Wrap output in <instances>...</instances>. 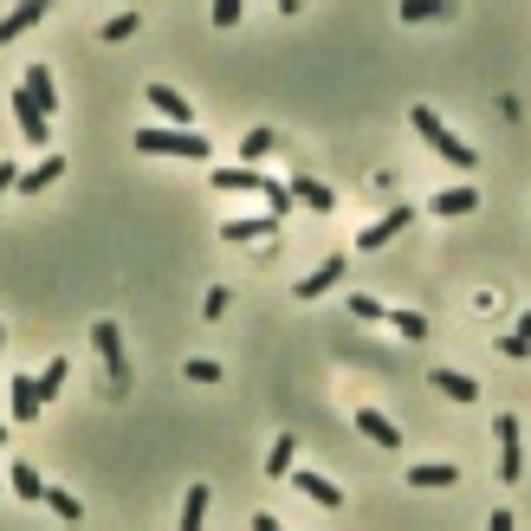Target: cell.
<instances>
[{
  "mask_svg": "<svg viewBox=\"0 0 531 531\" xmlns=\"http://www.w3.org/2000/svg\"><path fill=\"white\" fill-rule=\"evenodd\" d=\"M136 149H143V156H175V162H208L214 156L208 136L175 130V124H143V130H136Z\"/></svg>",
  "mask_w": 531,
  "mask_h": 531,
  "instance_id": "6da1fadb",
  "label": "cell"
},
{
  "mask_svg": "<svg viewBox=\"0 0 531 531\" xmlns=\"http://www.w3.org/2000/svg\"><path fill=\"white\" fill-rule=\"evenodd\" d=\"M408 124H415V136H428V149H434V156H447L454 169H480V149H473L467 136H454V130H447L441 117L428 111V104H415V111H408Z\"/></svg>",
  "mask_w": 531,
  "mask_h": 531,
  "instance_id": "7a4b0ae2",
  "label": "cell"
},
{
  "mask_svg": "<svg viewBox=\"0 0 531 531\" xmlns=\"http://www.w3.org/2000/svg\"><path fill=\"white\" fill-rule=\"evenodd\" d=\"M91 344H98L104 370H111V396H124V389H130V357H124V331H117L111 318H98V324H91Z\"/></svg>",
  "mask_w": 531,
  "mask_h": 531,
  "instance_id": "3957f363",
  "label": "cell"
},
{
  "mask_svg": "<svg viewBox=\"0 0 531 531\" xmlns=\"http://www.w3.org/2000/svg\"><path fill=\"white\" fill-rule=\"evenodd\" d=\"M13 124H20V136H26L33 149H46V143H52V117L33 104V91H26V85H13Z\"/></svg>",
  "mask_w": 531,
  "mask_h": 531,
  "instance_id": "277c9868",
  "label": "cell"
},
{
  "mask_svg": "<svg viewBox=\"0 0 531 531\" xmlns=\"http://www.w3.org/2000/svg\"><path fill=\"white\" fill-rule=\"evenodd\" d=\"M493 447H499V480H519L525 473V454H519V415H499L493 421Z\"/></svg>",
  "mask_w": 531,
  "mask_h": 531,
  "instance_id": "5b68a950",
  "label": "cell"
},
{
  "mask_svg": "<svg viewBox=\"0 0 531 531\" xmlns=\"http://www.w3.org/2000/svg\"><path fill=\"white\" fill-rule=\"evenodd\" d=\"M408 221H415V208H402V201H396V208H389L376 227H363V240H357V247H363V253H383L396 234H408Z\"/></svg>",
  "mask_w": 531,
  "mask_h": 531,
  "instance_id": "8992f818",
  "label": "cell"
},
{
  "mask_svg": "<svg viewBox=\"0 0 531 531\" xmlns=\"http://www.w3.org/2000/svg\"><path fill=\"white\" fill-rule=\"evenodd\" d=\"M357 434L376 441V447H389V454H402V428L383 415V408H357Z\"/></svg>",
  "mask_w": 531,
  "mask_h": 531,
  "instance_id": "52a82bcc",
  "label": "cell"
},
{
  "mask_svg": "<svg viewBox=\"0 0 531 531\" xmlns=\"http://www.w3.org/2000/svg\"><path fill=\"white\" fill-rule=\"evenodd\" d=\"M149 111L156 117H169L175 130H195V111H188V98L175 85H149Z\"/></svg>",
  "mask_w": 531,
  "mask_h": 531,
  "instance_id": "ba28073f",
  "label": "cell"
},
{
  "mask_svg": "<svg viewBox=\"0 0 531 531\" xmlns=\"http://www.w3.org/2000/svg\"><path fill=\"white\" fill-rule=\"evenodd\" d=\"M408 486H415V493H454V486H460V467H454V460H447V467H441V460H428V467H408Z\"/></svg>",
  "mask_w": 531,
  "mask_h": 531,
  "instance_id": "9c48e42d",
  "label": "cell"
},
{
  "mask_svg": "<svg viewBox=\"0 0 531 531\" xmlns=\"http://www.w3.org/2000/svg\"><path fill=\"white\" fill-rule=\"evenodd\" d=\"M331 285H344V253H331V260H324V266H311L305 279L292 285V292H298V298H324V292H331Z\"/></svg>",
  "mask_w": 531,
  "mask_h": 531,
  "instance_id": "30bf717a",
  "label": "cell"
},
{
  "mask_svg": "<svg viewBox=\"0 0 531 531\" xmlns=\"http://www.w3.org/2000/svg\"><path fill=\"white\" fill-rule=\"evenodd\" d=\"M7 486L26 499V506H46V493H52V486L39 480V467H33V460H13V467H7Z\"/></svg>",
  "mask_w": 531,
  "mask_h": 531,
  "instance_id": "8fae6325",
  "label": "cell"
},
{
  "mask_svg": "<svg viewBox=\"0 0 531 531\" xmlns=\"http://www.w3.org/2000/svg\"><path fill=\"white\" fill-rule=\"evenodd\" d=\"M214 188H227V195H266V175L247 169V162H234V169H214Z\"/></svg>",
  "mask_w": 531,
  "mask_h": 531,
  "instance_id": "7c38bea8",
  "label": "cell"
},
{
  "mask_svg": "<svg viewBox=\"0 0 531 531\" xmlns=\"http://www.w3.org/2000/svg\"><path fill=\"white\" fill-rule=\"evenodd\" d=\"M428 208L441 214V221H460V214H473V208H480V188H441V195H434Z\"/></svg>",
  "mask_w": 531,
  "mask_h": 531,
  "instance_id": "4fadbf2b",
  "label": "cell"
},
{
  "mask_svg": "<svg viewBox=\"0 0 531 531\" xmlns=\"http://www.w3.org/2000/svg\"><path fill=\"white\" fill-rule=\"evenodd\" d=\"M39 13H46V0H20V7H13L7 20H0V46H13L20 33H33V26H39Z\"/></svg>",
  "mask_w": 531,
  "mask_h": 531,
  "instance_id": "5bb4252c",
  "label": "cell"
},
{
  "mask_svg": "<svg viewBox=\"0 0 531 531\" xmlns=\"http://www.w3.org/2000/svg\"><path fill=\"white\" fill-rule=\"evenodd\" d=\"M272 234H279V214H253V221H227L221 227V240H234V247L240 240H272Z\"/></svg>",
  "mask_w": 531,
  "mask_h": 531,
  "instance_id": "9a60e30c",
  "label": "cell"
},
{
  "mask_svg": "<svg viewBox=\"0 0 531 531\" xmlns=\"http://www.w3.org/2000/svg\"><path fill=\"white\" fill-rule=\"evenodd\" d=\"M428 383H434V389H441V396H447V402H480V383H473V376H460V370H434V376H428Z\"/></svg>",
  "mask_w": 531,
  "mask_h": 531,
  "instance_id": "2e32d148",
  "label": "cell"
},
{
  "mask_svg": "<svg viewBox=\"0 0 531 531\" xmlns=\"http://www.w3.org/2000/svg\"><path fill=\"white\" fill-rule=\"evenodd\" d=\"M46 396H39V376H13V421H33Z\"/></svg>",
  "mask_w": 531,
  "mask_h": 531,
  "instance_id": "e0dca14e",
  "label": "cell"
},
{
  "mask_svg": "<svg viewBox=\"0 0 531 531\" xmlns=\"http://www.w3.org/2000/svg\"><path fill=\"white\" fill-rule=\"evenodd\" d=\"M59 175H65V156H39L33 169L20 175V195H39V188H52V182H59Z\"/></svg>",
  "mask_w": 531,
  "mask_h": 531,
  "instance_id": "ac0fdd59",
  "label": "cell"
},
{
  "mask_svg": "<svg viewBox=\"0 0 531 531\" xmlns=\"http://www.w3.org/2000/svg\"><path fill=\"white\" fill-rule=\"evenodd\" d=\"M20 85H26V91H33V104H39V111H46V117H52V111H59V85H52V72H46V65H33V72H26V78H20Z\"/></svg>",
  "mask_w": 531,
  "mask_h": 531,
  "instance_id": "d6986e66",
  "label": "cell"
},
{
  "mask_svg": "<svg viewBox=\"0 0 531 531\" xmlns=\"http://www.w3.org/2000/svg\"><path fill=\"white\" fill-rule=\"evenodd\" d=\"M292 195H298V201H305V208H311V214H331V208H337V188H324V182H311V175H298V182H292Z\"/></svg>",
  "mask_w": 531,
  "mask_h": 531,
  "instance_id": "ffe728a7",
  "label": "cell"
},
{
  "mask_svg": "<svg viewBox=\"0 0 531 531\" xmlns=\"http://www.w3.org/2000/svg\"><path fill=\"white\" fill-rule=\"evenodd\" d=\"M292 486H298L305 499H318V506H344V493H337L324 473H292Z\"/></svg>",
  "mask_w": 531,
  "mask_h": 531,
  "instance_id": "44dd1931",
  "label": "cell"
},
{
  "mask_svg": "<svg viewBox=\"0 0 531 531\" xmlns=\"http://www.w3.org/2000/svg\"><path fill=\"white\" fill-rule=\"evenodd\" d=\"M454 0H402V26H428V20H447Z\"/></svg>",
  "mask_w": 531,
  "mask_h": 531,
  "instance_id": "7402d4cb",
  "label": "cell"
},
{
  "mask_svg": "<svg viewBox=\"0 0 531 531\" xmlns=\"http://www.w3.org/2000/svg\"><path fill=\"white\" fill-rule=\"evenodd\" d=\"M292 460H298V434H279V441L266 447V473H272V480H285V473H292Z\"/></svg>",
  "mask_w": 531,
  "mask_h": 531,
  "instance_id": "603a6c76",
  "label": "cell"
},
{
  "mask_svg": "<svg viewBox=\"0 0 531 531\" xmlns=\"http://www.w3.org/2000/svg\"><path fill=\"white\" fill-rule=\"evenodd\" d=\"M208 486H188V499H182V531H201V525H208Z\"/></svg>",
  "mask_w": 531,
  "mask_h": 531,
  "instance_id": "cb8c5ba5",
  "label": "cell"
},
{
  "mask_svg": "<svg viewBox=\"0 0 531 531\" xmlns=\"http://www.w3.org/2000/svg\"><path fill=\"white\" fill-rule=\"evenodd\" d=\"M272 143H279V130H247V136H240V162L253 169L260 156H272Z\"/></svg>",
  "mask_w": 531,
  "mask_h": 531,
  "instance_id": "d4e9b609",
  "label": "cell"
},
{
  "mask_svg": "<svg viewBox=\"0 0 531 531\" xmlns=\"http://www.w3.org/2000/svg\"><path fill=\"white\" fill-rule=\"evenodd\" d=\"M499 350H506L512 363H519V357H531V311H525L519 324H512V337H499Z\"/></svg>",
  "mask_w": 531,
  "mask_h": 531,
  "instance_id": "484cf974",
  "label": "cell"
},
{
  "mask_svg": "<svg viewBox=\"0 0 531 531\" xmlns=\"http://www.w3.org/2000/svg\"><path fill=\"white\" fill-rule=\"evenodd\" d=\"M65 376H72V363H65V357H52L46 370H39V396L52 402V396H59V389H65Z\"/></svg>",
  "mask_w": 531,
  "mask_h": 531,
  "instance_id": "4316f807",
  "label": "cell"
},
{
  "mask_svg": "<svg viewBox=\"0 0 531 531\" xmlns=\"http://www.w3.org/2000/svg\"><path fill=\"white\" fill-rule=\"evenodd\" d=\"M350 318H363V324H389V305H376L370 292H350Z\"/></svg>",
  "mask_w": 531,
  "mask_h": 531,
  "instance_id": "83f0119b",
  "label": "cell"
},
{
  "mask_svg": "<svg viewBox=\"0 0 531 531\" xmlns=\"http://www.w3.org/2000/svg\"><path fill=\"white\" fill-rule=\"evenodd\" d=\"M389 324H396L402 337H428V318H421V311H389Z\"/></svg>",
  "mask_w": 531,
  "mask_h": 531,
  "instance_id": "f1b7e54d",
  "label": "cell"
},
{
  "mask_svg": "<svg viewBox=\"0 0 531 531\" xmlns=\"http://www.w3.org/2000/svg\"><path fill=\"white\" fill-rule=\"evenodd\" d=\"M130 33H143V26H136V13H117V20H104L98 39H111V46H117V39H130Z\"/></svg>",
  "mask_w": 531,
  "mask_h": 531,
  "instance_id": "f546056e",
  "label": "cell"
},
{
  "mask_svg": "<svg viewBox=\"0 0 531 531\" xmlns=\"http://www.w3.org/2000/svg\"><path fill=\"white\" fill-rule=\"evenodd\" d=\"M188 383H221V363H214V357H188Z\"/></svg>",
  "mask_w": 531,
  "mask_h": 531,
  "instance_id": "4dcf8cb0",
  "label": "cell"
},
{
  "mask_svg": "<svg viewBox=\"0 0 531 531\" xmlns=\"http://www.w3.org/2000/svg\"><path fill=\"white\" fill-rule=\"evenodd\" d=\"M227 305H234V292H227V285H208V298H201V311H208V318H227Z\"/></svg>",
  "mask_w": 531,
  "mask_h": 531,
  "instance_id": "1f68e13d",
  "label": "cell"
},
{
  "mask_svg": "<svg viewBox=\"0 0 531 531\" xmlns=\"http://www.w3.org/2000/svg\"><path fill=\"white\" fill-rule=\"evenodd\" d=\"M46 506H52V512H59V519H85V506H78V499H72V493H59V486H52V493H46Z\"/></svg>",
  "mask_w": 531,
  "mask_h": 531,
  "instance_id": "d6a6232c",
  "label": "cell"
},
{
  "mask_svg": "<svg viewBox=\"0 0 531 531\" xmlns=\"http://www.w3.org/2000/svg\"><path fill=\"white\" fill-rule=\"evenodd\" d=\"M240 13H247V0H214V26H221V33L240 26Z\"/></svg>",
  "mask_w": 531,
  "mask_h": 531,
  "instance_id": "836d02e7",
  "label": "cell"
},
{
  "mask_svg": "<svg viewBox=\"0 0 531 531\" xmlns=\"http://www.w3.org/2000/svg\"><path fill=\"white\" fill-rule=\"evenodd\" d=\"M13 188H20V169H13V162H0V201H7Z\"/></svg>",
  "mask_w": 531,
  "mask_h": 531,
  "instance_id": "e575fe53",
  "label": "cell"
},
{
  "mask_svg": "<svg viewBox=\"0 0 531 531\" xmlns=\"http://www.w3.org/2000/svg\"><path fill=\"white\" fill-rule=\"evenodd\" d=\"M486 531H512V512H506V506H499V512H493V519H486Z\"/></svg>",
  "mask_w": 531,
  "mask_h": 531,
  "instance_id": "d590c367",
  "label": "cell"
},
{
  "mask_svg": "<svg viewBox=\"0 0 531 531\" xmlns=\"http://www.w3.org/2000/svg\"><path fill=\"white\" fill-rule=\"evenodd\" d=\"M253 531H285V525L272 519V512H260V519H253Z\"/></svg>",
  "mask_w": 531,
  "mask_h": 531,
  "instance_id": "8d00e7d4",
  "label": "cell"
},
{
  "mask_svg": "<svg viewBox=\"0 0 531 531\" xmlns=\"http://www.w3.org/2000/svg\"><path fill=\"white\" fill-rule=\"evenodd\" d=\"M279 13H298V0H279Z\"/></svg>",
  "mask_w": 531,
  "mask_h": 531,
  "instance_id": "74e56055",
  "label": "cell"
},
{
  "mask_svg": "<svg viewBox=\"0 0 531 531\" xmlns=\"http://www.w3.org/2000/svg\"><path fill=\"white\" fill-rule=\"evenodd\" d=\"M0 441H7V421H0Z\"/></svg>",
  "mask_w": 531,
  "mask_h": 531,
  "instance_id": "f35d334b",
  "label": "cell"
},
{
  "mask_svg": "<svg viewBox=\"0 0 531 531\" xmlns=\"http://www.w3.org/2000/svg\"><path fill=\"white\" fill-rule=\"evenodd\" d=\"M0 344H7V331H0Z\"/></svg>",
  "mask_w": 531,
  "mask_h": 531,
  "instance_id": "ab89813d",
  "label": "cell"
},
{
  "mask_svg": "<svg viewBox=\"0 0 531 531\" xmlns=\"http://www.w3.org/2000/svg\"><path fill=\"white\" fill-rule=\"evenodd\" d=\"M0 493H7V480H0Z\"/></svg>",
  "mask_w": 531,
  "mask_h": 531,
  "instance_id": "60d3db41",
  "label": "cell"
},
{
  "mask_svg": "<svg viewBox=\"0 0 531 531\" xmlns=\"http://www.w3.org/2000/svg\"><path fill=\"white\" fill-rule=\"evenodd\" d=\"M46 7H52V0H46Z\"/></svg>",
  "mask_w": 531,
  "mask_h": 531,
  "instance_id": "b9f144b4",
  "label": "cell"
}]
</instances>
